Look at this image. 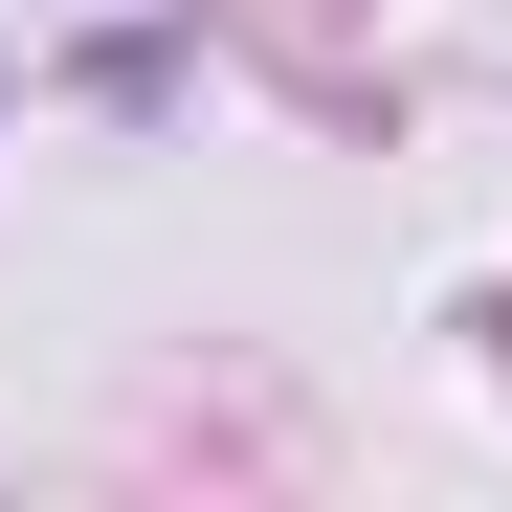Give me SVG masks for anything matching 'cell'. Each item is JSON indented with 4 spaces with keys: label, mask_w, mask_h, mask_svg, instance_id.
I'll return each mask as SVG.
<instances>
[]
</instances>
